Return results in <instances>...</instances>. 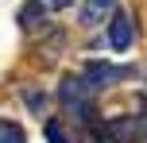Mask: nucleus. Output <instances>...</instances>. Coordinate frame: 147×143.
Returning <instances> with one entry per match:
<instances>
[{"label": "nucleus", "instance_id": "nucleus-1", "mask_svg": "<svg viewBox=\"0 0 147 143\" xmlns=\"http://www.w3.org/2000/svg\"><path fill=\"white\" fill-rule=\"evenodd\" d=\"M62 105H66V112H74L78 120H89V108H93V89H89L85 77H66L58 89Z\"/></svg>", "mask_w": 147, "mask_h": 143}, {"label": "nucleus", "instance_id": "nucleus-2", "mask_svg": "<svg viewBox=\"0 0 147 143\" xmlns=\"http://www.w3.org/2000/svg\"><path fill=\"white\" fill-rule=\"evenodd\" d=\"M132 39H136L132 15H128V12H112V19H109V43H112V50H128Z\"/></svg>", "mask_w": 147, "mask_h": 143}, {"label": "nucleus", "instance_id": "nucleus-3", "mask_svg": "<svg viewBox=\"0 0 147 143\" xmlns=\"http://www.w3.org/2000/svg\"><path fill=\"white\" fill-rule=\"evenodd\" d=\"M128 70L124 66H109V62H89L85 66V81H89V89H105V85H112V81H120Z\"/></svg>", "mask_w": 147, "mask_h": 143}, {"label": "nucleus", "instance_id": "nucleus-4", "mask_svg": "<svg viewBox=\"0 0 147 143\" xmlns=\"http://www.w3.org/2000/svg\"><path fill=\"white\" fill-rule=\"evenodd\" d=\"M20 27L23 31H35V35L47 27V4H43V0H27V4L20 8Z\"/></svg>", "mask_w": 147, "mask_h": 143}, {"label": "nucleus", "instance_id": "nucleus-5", "mask_svg": "<svg viewBox=\"0 0 147 143\" xmlns=\"http://www.w3.org/2000/svg\"><path fill=\"white\" fill-rule=\"evenodd\" d=\"M112 4H116V0H85V4H81V23H97V19H105V15L112 12Z\"/></svg>", "mask_w": 147, "mask_h": 143}, {"label": "nucleus", "instance_id": "nucleus-6", "mask_svg": "<svg viewBox=\"0 0 147 143\" xmlns=\"http://www.w3.org/2000/svg\"><path fill=\"white\" fill-rule=\"evenodd\" d=\"M0 143H23V128L16 120H0Z\"/></svg>", "mask_w": 147, "mask_h": 143}, {"label": "nucleus", "instance_id": "nucleus-7", "mask_svg": "<svg viewBox=\"0 0 147 143\" xmlns=\"http://www.w3.org/2000/svg\"><path fill=\"white\" fill-rule=\"evenodd\" d=\"M43 136H47V143H70L66 136H62V128H58V120H47V128H43Z\"/></svg>", "mask_w": 147, "mask_h": 143}, {"label": "nucleus", "instance_id": "nucleus-8", "mask_svg": "<svg viewBox=\"0 0 147 143\" xmlns=\"http://www.w3.org/2000/svg\"><path fill=\"white\" fill-rule=\"evenodd\" d=\"M140 132H143V136H147V108H143V112H140Z\"/></svg>", "mask_w": 147, "mask_h": 143}, {"label": "nucleus", "instance_id": "nucleus-9", "mask_svg": "<svg viewBox=\"0 0 147 143\" xmlns=\"http://www.w3.org/2000/svg\"><path fill=\"white\" fill-rule=\"evenodd\" d=\"M47 4H51V8H66L70 0H47Z\"/></svg>", "mask_w": 147, "mask_h": 143}]
</instances>
